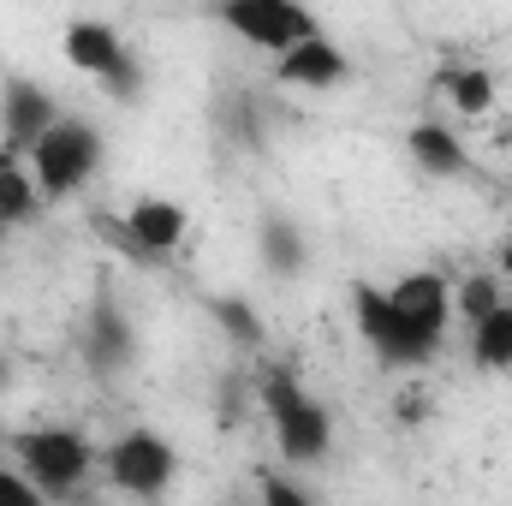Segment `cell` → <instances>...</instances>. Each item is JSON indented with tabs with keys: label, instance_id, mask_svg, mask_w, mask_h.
<instances>
[{
	"label": "cell",
	"instance_id": "cell-1",
	"mask_svg": "<svg viewBox=\"0 0 512 506\" xmlns=\"http://www.w3.org/2000/svg\"><path fill=\"white\" fill-rule=\"evenodd\" d=\"M256 399H262V411H268V423H274V447H280V459H292V465H316V459H328V447H334V417H328V405L292 376V370H280V364L262 370Z\"/></svg>",
	"mask_w": 512,
	"mask_h": 506
},
{
	"label": "cell",
	"instance_id": "cell-2",
	"mask_svg": "<svg viewBox=\"0 0 512 506\" xmlns=\"http://www.w3.org/2000/svg\"><path fill=\"white\" fill-rule=\"evenodd\" d=\"M6 447H12V459H18V471L42 489V501L78 495L84 477L102 465V453H96L78 429H60V423H48V429H12Z\"/></svg>",
	"mask_w": 512,
	"mask_h": 506
},
{
	"label": "cell",
	"instance_id": "cell-3",
	"mask_svg": "<svg viewBox=\"0 0 512 506\" xmlns=\"http://www.w3.org/2000/svg\"><path fill=\"white\" fill-rule=\"evenodd\" d=\"M24 161H30L42 197L48 203H66V197H78L96 179V167H102V131L90 126L84 114H60L54 126L30 143Z\"/></svg>",
	"mask_w": 512,
	"mask_h": 506
},
{
	"label": "cell",
	"instance_id": "cell-4",
	"mask_svg": "<svg viewBox=\"0 0 512 506\" xmlns=\"http://www.w3.org/2000/svg\"><path fill=\"white\" fill-rule=\"evenodd\" d=\"M203 12H209L221 30H233L239 42L262 48V54H286L292 42L322 36L316 12H310L304 0H203Z\"/></svg>",
	"mask_w": 512,
	"mask_h": 506
},
{
	"label": "cell",
	"instance_id": "cell-5",
	"mask_svg": "<svg viewBox=\"0 0 512 506\" xmlns=\"http://www.w3.org/2000/svg\"><path fill=\"white\" fill-rule=\"evenodd\" d=\"M352 322H358L364 346L382 358L387 370H411V364H429V358L441 352V340L423 334V328H411V322L393 310V298H387L382 286H370V280L352 286Z\"/></svg>",
	"mask_w": 512,
	"mask_h": 506
},
{
	"label": "cell",
	"instance_id": "cell-6",
	"mask_svg": "<svg viewBox=\"0 0 512 506\" xmlns=\"http://www.w3.org/2000/svg\"><path fill=\"white\" fill-rule=\"evenodd\" d=\"M102 471H108V483H114L120 495L155 501V495H167V483H173V471H179V453H173V441L155 435V429H126L120 441L102 447Z\"/></svg>",
	"mask_w": 512,
	"mask_h": 506
},
{
	"label": "cell",
	"instance_id": "cell-7",
	"mask_svg": "<svg viewBox=\"0 0 512 506\" xmlns=\"http://www.w3.org/2000/svg\"><path fill=\"white\" fill-rule=\"evenodd\" d=\"M84 358H90L96 376H126L131 364H137V328H131L126 304L108 286L96 292V304L84 316Z\"/></svg>",
	"mask_w": 512,
	"mask_h": 506
},
{
	"label": "cell",
	"instance_id": "cell-8",
	"mask_svg": "<svg viewBox=\"0 0 512 506\" xmlns=\"http://www.w3.org/2000/svg\"><path fill=\"white\" fill-rule=\"evenodd\" d=\"M60 120V108H54V96L42 90V84H30V78H0V149H12V155H30V143L42 137V131Z\"/></svg>",
	"mask_w": 512,
	"mask_h": 506
},
{
	"label": "cell",
	"instance_id": "cell-9",
	"mask_svg": "<svg viewBox=\"0 0 512 506\" xmlns=\"http://www.w3.org/2000/svg\"><path fill=\"white\" fill-rule=\"evenodd\" d=\"M274 78L286 90H340L352 78V60L328 42V36H304L286 54H274Z\"/></svg>",
	"mask_w": 512,
	"mask_h": 506
},
{
	"label": "cell",
	"instance_id": "cell-10",
	"mask_svg": "<svg viewBox=\"0 0 512 506\" xmlns=\"http://www.w3.org/2000/svg\"><path fill=\"white\" fill-rule=\"evenodd\" d=\"M387 298H393V310H399L411 328H423V334L447 340V322H453V292H447V280H441V274L417 268V274H405L399 286H387Z\"/></svg>",
	"mask_w": 512,
	"mask_h": 506
},
{
	"label": "cell",
	"instance_id": "cell-11",
	"mask_svg": "<svg viewBox=\"0 0 512 506\" xmlns=\"http://www.w3.org/2000/svg\"><path fill=\"white\" fill-rule=\"evenodd\" d=\"M126 227L137 233V245L155 256H173L185 245V233H191V209L185 203H173V197H137L126 209Z\"/></svg>",
	"mask_w": 512,
	"mask_h": 506
},
{
	"label": "cell",
	"instance_id": "cell-12",
	"mask_svg": "<svg viewBox=\"0 0 512 506\" xmlns=\"http://www.w3.org/2000/svg\"><path fill=\"white\" fill-rule=\"evenodd\" d=\"M405 149H411V161L429 179H465L471 173V149L459 143V131L447 126V120H417V126L405 131Z\"/></svg>",
	"mask_w": 512,
	"mask_h": 506
},
{
	"label": "cell",
	"instance_id": "cell-13",
	"mask_svg": "<svg viewBox=\"0 0 512 506\" xmlns=\"http://www.w3.org/2000/svg\"><path fill=\"white\" fill-rule=\"evenodd\" d=\"M66 66H78V72H90V78H102L120 54H126V36L108 24V18H72L66 24Z\"/></svg>",
	"mask_w": 512,
	"mask_h": 506
},
{
	"label": "cell",
	"instance_id": "cell-14",
	"mask_svg": "<svg viewBox=\"0 0 512 506\" xmlns=\"http://www.w3.org/2000/svg\"><path fill=\"white\" fill-rule=\"evenodd\" d=\"M42 185H36V173H30V161L24 155H12V149H0V233H12V227H30L36 215H42Z\"/></svg>",
	"mask_w": 512,
	"mask_h": 506
},
{
	"label": "cell",
	"instance_id": "cell-15",
	"mask_svg": "<svg viewBox=\"0 0 512 506\" xmlns=\"http://www.w3.org/2000/svg\"><path fill=\"white\" fill-rule=\"evenodd\" d=\"M256 256H262V268H268L274 280H292V274H304L310 245H304V233H298L286 215H262V227H256Z\"/></svg>",
	"mask_w": 512,
	"mask_h": 506
},
{
	"label": "cell",
	"instance_id": "cell-16",
	"mask_svg": "<svg viewBox=\"0 0 512 506\" xmlns=\"http://www.w3.org/2000/svg\"><path fill=\"white\" fill-rule=\"evenodd\" d=\"M203 310L215 316V328H221L239 352H262V340H268V334H262V316L251 310V298H239V292H209V298H203Z\"/></svg>",
	"mask_w": 512,
	"mask_h": 506
},
{
	"label": "cell",
	"instance_id": "cell-17",
	"mask_svg": "<svg viewBox=\"0 0 512 506\" xmlns=\"http://www.w3.org/2000/svg\"><path fill=\"white\" fill-rule=\"evenodd\" d=\"M471 364L477 370H512V304L471 322Z\"/></svg>",
	"mask_w": 512,
	"mask_h": 506
},
{
	"label": "cell",
	"instance_id": "cell-18",
	"mask_svg": "<svg viewBox=\"0 0 512 506\" xmlns=\"http://www.w3.org/2000/svg\"><path fill=\"white\" fill-rule=\"evenodd\" d=\"M441 90H447V102L465 120H483L495 108V72H483V66H447L441 72Z\"/></svg>",
	"mask_w": 512,
	"mask_h": 506
},
{
	"label": "cell",
	"instance_id": "cell-19",
	"mask_svg": "<svg viewBox=\"0 0 512 506\" xmlns=\"http://www.w3.org/2000/svg\"><path fill=\"white\" fill-rule=\"evenodd\" d=\"M501 304H507L501 268L465 274V280H459V292H453V316H465V322H483V316H489V310H501Z\"/></svg>",
	"mask_w": 512,
	"mask_h": 506
},
{
	"label": "cell",
	"instance_id": "cell-20",
	"mask_svg": "<svg viewBox=\"0 0 512 506\" xmlns=\"http://www.w3.org/2000/svg\"><path fill=\"white\" fill-rule=\"evenodd\" d=\"M96 84H102V96H108V102H126V108H131V102H143V60L126 48V54H120Z\"/></svg>",
	"mask_w": 512,
	"mask_h": 506
},
{
	"label": "cell",
	"instance_id": "cell-21",
	"mask_svg": "<svg viewBox=\"0 0 512 506\" xmlns=\"http://www.w3.org/2000/svg\"><path fill=\"white\" fill-rule=\"evenodd\" d=\"M256 495H262V501H274V506H310V501H316L304 483H286V477H274V471H262V477H256Z\"/></svg>",
	"mask_w": 512,
	"mask_h": 506
},
{
	"label": "cell",
	"instance_id": "cell-22",
	"mask_svg": "<svg viewBox=\"0 0 512 506\" xmlns=\"http://www.w3.org/2000/svg\"><path fill=\"white\" fill-rule=\"evenodd\" d=\"M0 501H18V506H30V501H42V489L24 477V471H0Z\"/></svg>",
	"mask_w": 512,
	"mask_h": 506
},
{
	"label": "cell",
	"instance_id": "cell-23",
	"mask_svg": "<svg viewBox=\"0 0 512 506\" xmlns=\"http://www.w3.org/2000/svg\"><path fill=\"white\" fill-rule=\"evenodd\" d=\"M495 268H501V280H512V233L501 239V251H495Z\"/></svg>",
	"mask_w": 512,
	"mask_h": 506
},
{
	"label": "cell",
	"instance_id": "cell-24",
	"mask_svg": "<svg viewBox=\"0 0 512 506\" xmlns=\"http://www.w3.org/2000/svg\"><path fill=\"white\" fill-rule=\"evenodd\" d=\"M0 387H6V358H0Z\"/></svg>",
	"mask_w": 512,
	"mask_h": 506
},
{
	"label": "cell",
	"instance_id": "cell-25",
	"mask_svg": "<svg viewBox=\"0 0 512 506\" xmlns=\"http://www.w3.org/2000/svg\"><path fill=\"white\" fill-rule=\"evenodd\" d=\"M0 441H6V429H0Z\"/></svg>",
	"mask_w": 512,
	"mask_h": 506
}]
</instances>
